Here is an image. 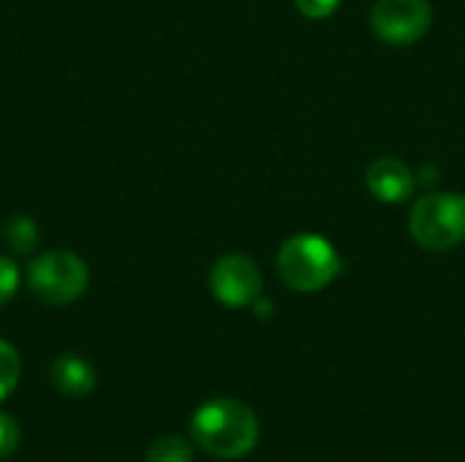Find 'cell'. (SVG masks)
<instances>
[{"instance_id":"cell-11","label":"cell","mask_w":465,"mask_h":462,"mask_svg":"<svg viewBox=\"0 0 465 462\" xmlns=\"http://www.w3.org/2000/svg\"><path fill=\"white\" fill-rule=\"evenodd\" d=\"M19 376H22V362H19L16 349L0 340V400H5L16 389Z\"/></svg>"},{"instance_id":"cell-6","label":"cell","mask_w":465,"mask_h":462,"mask_svg":"<svg viewBox=\"0 0 465 462\" xmlns=\"http://www.w3.org/2000/svg\"><path fill=\"white\" fill-rule=\"evenodd\" d=\"M210 291L226 308H248L262 294V272L248 256H223L210 270Z\"/></svg>"},{"instance_id":"cell-9","label":"cell","mask_w":465,"mask_h":462,"mask_svg":"<svg viewBox=\"0 0 465 462\" xmlns=\"http://www.w3.org/2000/svg\"><path fill=\"white\" fill-rule=\"evenodd\" d=\"M0 234H3V240H5V245L14 251V253H30L33 248H35V242H38V226H35V221L33 218H27V215H14V218H8L5 223H3V229H0Z\"/></svg>"},{"instance_id":"cell-14","label":"cell","mask_w":465,"mask_h":462,"mask_svg":"<svg viewBox=\"0 0 465 462\" xmlns=\"http://www.w3.org/2000/svg\"><path fill=\"white\" fill-rule=\"evenodd\" d=\"M294 3H297V8H300L302 16H308V19H324V16H330L338 8L341 0H294Z\"/></svg>"},{"instance_id":"cell-13","label":"cell","mask_w":465,"mask_h":462,"mask_svg":"<svg viewBox=\"0 0 465 462\" xmlns=\"http://www.w3.org/2000/svg\"><path fill=\"white\" fill-rule=\"evenodd\" d=\"M16 286H19V270L11 259L0 256V308L16 294Z\"/></svg>"},{"instance_id":"cell-3","label":"cell","mask_w":465,"mask_h":462,"mask_svg":"<svg viewBox=\"0 0 465 462\" xmlns=\"http://www.w3.org/2000/svg\"><path fill=\"white\" fill-rule=\"evenodd\" d=\"M411 237L430 251H450L465 242V196L428 193L409 212Z\"/></svg>"},{"instance_id":"cell-1","label":"cell","mask_w":465,"mask_h":462,"mask_svg":"<svg viewBox=\"0 0 465 462\" xmlns=\"http://www.w3.org/2000/svg\"><path fill=\"white\" fill-rule=\"evenodd\" d=\"M193 441L213 457L234 460L253 452L259 441L256 414L232 398H218L204 403L191 419Z\"/></svg>"},{"instance_id":"cell-10","label":"cell","mask_w":465,"mask_h":462,"mask_svg":"<svg viewBox=\"0 0 465 462\" xmlns=\"http://www.w3.org/2000/svg\"><path fill=\"white\" fill-rule=\"evenodd\" d=\"M144 462H193V449L188 441H183L177 436H166V438H158L147 449Z\"/></svg>"},{"instance_id":"cell-5","label":"cell","mask_w":465,"mask_h":462,"mask_svg":"<svg viewBox=\"0 0 465 462\" xmlns=\"http://www.w3.org/2000/svg\"><path fill=\"white\" fill-rule=\"evenodd\" d=\"M433 11L428 0H379L371 11V25L387 44H414L428 33Z\"/></svg>"},{"instance_id":"cell-4","label":"cell","mask_w":465,"mask_h":462,"mask_svg":"<svg viewBox=\"0 0 465 462\" xmlns=\"http://www.w3.org/2000/svg\"><path fill=\"white\" fill-rule=\"evenodd\" d=\"M90 283L87 264L71 251H46L27 267V289L44 305H71Z\"/></svg>"},{"instance_id":"cell-7","label":"cell","mask_w":465,"mask_h":462,"mask_svg":"<svg viewBox=\"0 0 465 462\" xmlns=\"http://www.w3.org/2000/svg\"><path fill=\"white\" fill-rule=\"evenodd\" d=\"M365 182H368L371 193L379 202H387V204H401L414 193V174L398 158L373 161L368 174H365Z\"/></svg>"},{"instance_id":"cell-12","label":"cell","mask_w":465,"mask_h":462,"mask_svg":"<svg viewBox=\"0 0 465 462\" xmlns=\"http://www.w3.org/2000/svg\"><path fill=\"white\" fill-rule=\"evenodd\" d=\"M19 441H22L19 425L8 414H0V457H11L19 449Z\"/></svg>"},{"instance_id":"cell-8","label":"cell","mask_w":465,"mask_h":462,"mask_svg":"<svg viewBox=\"0 0 465 462\" xmlns=\"http://www.w3.org/2000/svg\"><path fill=\"white\" fill-rule=\"evenodd\" d=\"M52 384L57 392L68 395V398H84L95 389V370L87 359L82 357H74V354H65V357H57L52 362Z\"/></svg>"},{"instance_id":"cell-2","label":"cell","mask_w":465,"mask_h":462,"mask_svg":"<svg viewBox=\"0 0 465 462\" xmlns=\"http://www.w3.org/2000/svg\"><path fill=\"white\" fill-rule=\"evenodd\" d=\"M341 270L338 251L319 234H297L278 251L281 280L302 294L319 291L332 283Z\"/></svg>"}]
</instances>
